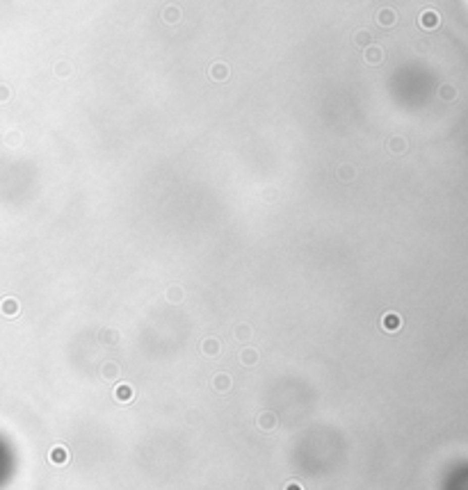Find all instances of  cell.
Listing matches in <instances>:
<instances>
[{
    "label": "cell",
    "instance_id": "obj_7",
    "mask_svg": "<svg viewBox=\"0 0 468 490\" xmlns=\"http://www.w3.org/2000/svg\"><path fill=\"white\" fill-rule=\"evenodd\" d=\"M121 376V367L119 362H112V360H106L100 365V379L103 381H117Z\"/></svg>",
    "mask_w": 468,
    "mask_h": 490
},
{
    "label": "cell",
    "instance_id": "obj_3",
    "mask_svg": "<svg viewBox=\"0 0 468 490\" xmlns=\"http://www.w3.org/2000/svg\"><path fill=\"white\" fill-rule=\"evenodd\" d=\"M211 388L217 392V395H229L231 388H233V379H231L226 372H220L211 379Z\"/></svg>",
    "mask_w": 468,
    "mask_h": 490
},
{
    "label": "cell",
    "instance_id": "obj_8",
    "mask_svg": "<svg viewBox=\"0 0 468 490\" xmlns=\"http://www.w3.org/2000/svg\"><path fill=\"white\" fill-rule=\"evenodd\" d=\"M363 57H366V62L368 64H382L384 62V50L382 46H377V43H370L368 48H363Z\"/></svg>",
    "mask_w": 468,
    "mask_h": 490
},
{
    "label": "cell",
    "instance_id": "obj_15",
    "mask_svg": "<svg viewBox=\"0 0 468 490\" xmlns=\"http://www.w3.org/2000/svg\"><path fill=\"white\" fill-rule=\"evenodd\" d=\"M233 335L238 340H242V342H247V340H251V335H253V331H251V324H244V322H240L238 326L233 329Z\"/></svg>",
    "mask_w": 468,
    "mask_h": 490
},
{
    "label": "cell",
    "instance_id": "obj_23",
    "mask_svg": "<svg viewBox=\"0 0 468 490\" xmlns=\"http://www.w3.org/2000/svg\"><path fill=\"white\" fill-rule=\"evenodd\" d=\"M12 98V89L7 85H0V103H7Z\"/></svg>",
    "mask_w": 468,
    "mask_h": 490
},
{
    "label": "cell",
    "instance_id": "obj_18",
    "mask_svg": "<svg viewBox=\"0 0 468 490\" xmlns=\"http://www.w3.org/2000/svg\"><path fill=\"white\" fill-rule=\"evenodd\" d=\"M388 151H391V153H397V155L406 153V139H404V137H393L391 142H388Z\"/></svg>",
    "mask_w": 468,
    "mask_h": 490
},
{
    "label": "cell",
    "instance_id": "obj_1",
    "mask_svg": "<svg viewBox=\"0 0 468 490\" xmlns=\"http://www.w3.org/2000/svg\"><path fill=\"white\" fill-rule=\"evenodd\" d=\"M279 426V415L274 410H261L256 415V428L261 433H272Z\"/></svg>",
    "mask_w": 468,
    "mask_h": 490
},
{
    "label": "cell",
    "instance_id": "obj_17",
    "mask_svg": "<svg viewBox=\"0 0 468 490\" xmlns=\"http://www.w3.org/2000/svg\"><path fill=\"white\" fill-rule=\"evenodd\" d=\"M100 342H103V344H110V347H115V344L119 342V331H115V329L100 331Z\"/></svg>",
    "mask_w": 468,
    "mask_h": 490
},
{
    "label": "cell",
    "instance_id": "obj_14",
    "mask_svg": "<svg viewBox=\"0 0 468 490\" xmlns=\"http://www.w3.org/2000/svg\"><path fill=\"white\" fill-rule=\"evenodd\" d=\"M240 360H242V365L253 367L258 362V351L253 347H244L242 351H240Z\"/></svg>",
    "mask_w": 468,
    "mask_h": 490
},
{
    "label": "cell",
    "instance_id": "obj_11",
    "mask_svg": "<svg viewBox=\"0 0 468 490\" xmlns=\"http://www.w3.org/2000/svg\"><path fill=\"white\" fill-rule=\"evenodd\" d=\"M382 326H384V331H388V333H395V331L402 329V317L397 313H386L382 317Z\"/></svg>",
    "mask_w": 468,
    "mask_h": 490
},
{
    "label": "cell",
    "instance_id": "obj_4",
    "mask_svg": "<svg viewBox=\"0 0 468 490\" xmlns=\"http://www.w3.org/2000/svg\"><path fill=\"white\" fill-rule=\"evenodd\" d=\"M0 315L7 319H16L21 315V303L16 296H5L0 299Z\"/></svg>",
    "mask_w": 468,
    "mask_h": 490
},
{
    "label": "cell",
    "instance_id": "obj_5",
    "mask_svg": "<svg viewBox=\"0 0 468 490\" xmlns=\"http://www.w3.org/2000/svg\"><path fill=\"white\" fill-rule=\"evenodd\" d=\"M418 25H421L423 30H436L441 25V16L439 12L434 10H425L421 12V16H418Z\"/></svg>",
    "mask_w": 468,
    "mask_h": 490
},
{
    "label": "cell",
    "instance_id": "obj_2",
    "mask_svg": "<svg viewBox=\"0 0 468 490\" xmlns=\"http://www.w3.org/2000/svg\"><path fill=\"white\" fill-rule=\"evenodd\" d=\"M201 356L205 358H215L222 353V340L217 338V335H208V338L201 340V347H199Z\"/></svg>",
    "mask_w": 468,
    "mask_h": 490
},
{
    "label": "cell",
    "instance_id": "obj_22",
    "mask_svg": "<svg viewBox=\"0 0 468 490\" xmlns=\"http://www.w3.org/2000/svg\"><path fill=\"white\" fill-rule=\"evenodd\" d=\"M55 73H58L60 78H69L71 76V64H67V62L55 64Z\"/></svg>",
    "mask_w": 468,
    "mask_h": 490
},
{
    "label": "cell",
    "instance_id": "obj_12",
    "mask_svg": "<svg viewBox=\"0 0 468 490\" xmlns=\"http://www.w3.org/2000/svg\"><path fill=\"white\" fill-rule=\"evenodd\" d=\"M183 296H185V292H183L181 285H169L167 292H165V301H167V303H172V305L181 303Z\"/></svg>",
    "mask_w": 468,
    "mask_h": 490
},
{
    "label": "cell",
    "instance_id": "obj_16",
    "mask_svg": "<svg viewBox=\"0 0 468 490\" xmlns=\"http://www.w3.org/2000/svg\"><path fill=\"white\" fill-rule=\"evenodd\" d=\"M163 21H167V23H178V21H181V10H178L176 5H167L163 10Z\"/></svg>",
    "mask_w": 468,
    "mask_h": 490
},
{
    "label": "cell",
    "instance_id": "obj_21",
    "mask_svg": "<svg viewBox=\"0 0 468 490\" xmlns=\"http://www.w3.org/2000/svg\"><path fill=\"white\" fill-rule=\"evenodd\" d=\"M338 178H340V180H352V178H354V167L343 164V167L338 169Z\"/></svg>",
    "mask_w": 468,
    "mask_h": 490
},
{
    "label": "cell",
    "instance_id": "obj_13",
    "mask_svg": "<svg viewBox=\"0 0 468 490\" xmlns=\"http://www.w3.org/2000/svg\"><path fill=\"white\" fill-rule=\"evenodd\" d=\"M211 78L215 82H224L226 78H229V67H226V64H222V62L213 64V67H211Z\"/></svg>",
    "mask_w": 468,
    "mask_h": 490
},
{
    "label": "cell",
    "instance_id": "obj_6",
    "mask_svg": "<svg viewBox=\"0 0 468 490\" xmlns=\"http://www.w3.org/2000/svg\"><path fill=\"white\" fill-rule=\"evenodd\" d=\"M112 395H115L117 404H130V401L135 399V388L130 386V383H119V386L112 390Z\"/></svg>",
    "mask_w": 468,
    "mask_h": 490
},
{
    "label": "cell",
    "instance_id": "obj_9",
    "mask_svg": "<svg viewBox=\"0 0 468 490\" xmlns=\"http://www.w3.org/2000/svg\"><path fill=\"white\" fill-rule=\"evenodd\" d=\"M375 19H377V23L382 25V28H393V25L397 23V14H395V10H391V7H382Z\"/></svg>",
    "mask_w": 468,
    "mask_h": 490
},
{
    "label": "cell",
    "instance_id": "obj_19",
    "mask_svg": "<svg viewBox=\"0 0 468 490\" xmlns=\"http://www.w3.org/2000/svg\"><path fill=\"white\" fill-rule=\"evenodd\" d=\"M354 39H356V43H358L361 48H368L370 43H373V41H370L373 37H370L368 30H361V32H356V34H354Z\"/></svg>",
    "mask_w": 468,
    "mask_h": 490
},
{
    "label": "cell",
    "instance_id": "obj_10",
    "mask_svg": "<svg viewBox=\"0 0 468 490\" xmlns=\"http://www.w3.org/2000/svg\"><path fill=\"white\" fill-rule=\"evenodd\" d=\"M69 458H71V454H69V449L64 447V445H55V447L50 449V454H48V461L55 463V465H64Z\"/></svg>",
    "mask_w": 468,
    "mask_h": 490
},
{
    "label": "cell",
    "instance_id": "obj_20",
    "mask_svg": "<svg viewBox=\"0 0 468 490\" xmlns=\"http://www.w3.org/2000/svg\"><path fill=\"white\" fill-rule=\"evenodd\" d=\"M439 96L443 100H454V98H457V89H454V87H450V85H443L439 89Z\"/></svg>",
    "mask_w": 468,
    "mask_h": 490
}]
</instances>
